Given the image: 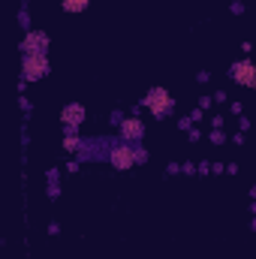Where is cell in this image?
Segmentation results:
<instances>
[{"label": "cell", "mask_w": 256, "mask_h": 259, "mask_svg": "<svg viewBox=\"0 0 256 259\" xmlns=\"http://www.w3.org/2000/svg\"><path fill=\"white\" fill-rule=\"evenodd\" d=\"M142 106H148V112H151L154 118H166V115L172 112L175 100L169 97V91H166V88H151V91H148V97L142 100Z\"/></svg>", "instance_id": "6da1fadb"}, {"label": "cell", "mask_w": 256, "mask_h": 259, "mask_svg": "<svg viewBox=\"0 0 256 259\" xmlns=\"http://www.w3.org/2000/svg\"><path fill=\"white\" fill-rule=\"evenodd\" d=\"M21 75L24 81H39L49 75V58L46 55H24L21 58Z\"/></svg>", "instance_id": "7a4b0ae2"}, {"label": "cell", "mask_w": 256, "mask_h": 259, "mask_svg": "<svg viewBox=\"0 0 256 259\" xmlns=\"http://www.w3.org/2000/svg\"><path fill=\"white\" fill-rule=\"evenodd\" d=\"M229 75H232V81H238V84H244V88H253V84H256V69H253V61H250V58H244V61L232 64Z\"/></svg>", "instance_id": "3957f363"}, {"label": "cell", "mask_w": 256, "mask_h": 259, "mask_svg": "<svg viewBox=\"0 0 256 259\" xmlns=\"http://www.w3.org/2000/svg\"><path fill=\"white\" fill-rule=\"evenodd\" d=\"M49 52V36L42 30H30L21 42V55H46Z\"/></svg>", "instance_id": "277c9868"}, {"label": "cell", "mask_w": 256, "mask_h": 259, "mask_svg": "<svg viewBox=\"0 0 256 259\" xmlns=\"http://www.w3.org/2000/svg\"><path fill=\"white\" fill-rule=\"evenodd\" d=\"M109 163H112L115 169H130V166H136V160H133V145H127V142L112 145V151H109Z\"/></svg>", "instance_id": "5b68a950"}, {"label": "cell", "mask_w": 256, "mask_h": 259, "mask_svg": "<svg viewBox=\"0 0 256 259\" xmlns=\"http://www.w3.org/2000/svg\"><path fill=\"white\" fill-rule=\"evenodd\" d=\"M118 127H121V139L133 145V142H142V136H145V124L139 121V118H121L118 121Z\"/></svg>", "instance_id": "8992f818"}, {"label": "cell", "mask_w": 256, "mask_h": 259, "mask_svg": "<svg viewBox=\"0 0 256 259\" xmlns=\"http://www.w3.org/2000/svg\"><path fill=\"white\" fill-rule=\"evenodd\" d=\"M61 121H64L66 133H75L78 124L84 121V109H81L78 103H69V106H64V112H61Z\"/></svg>", "instance_id": "52a82bcc"}, {"label": "cell", "mask_w": 256, "mask_h": 259, "mask_svg": "<svg viewBox=\"0 0 256 259\" xmlns=\"http://www.w3.org/2000/svg\"><path fill=\"white\" fill-rule=\"evenodd\" d=\"M61 6H64V12H84L91 6V0H61Z\"/></svg>", "instance_id": "ba28073f"}, {"label": "cell", "mask_w": 256, "mask_h": 259, "mask_svg": "<svg viewBox=\"0 0 256 259\" xmlns=\"http://www.w3.org/2000/svg\"><path fill=\"white\" fill-rule=\"evenodd\" d=\"M64 148L66 151H81V139H78L75 133H66L64 136Z\"/></svg>", "instance_id": "9c48e42d"}, {"label": "cell", "mask_w": 256, "mask_h": 259, "mask_svg": "<svg viewBox=\"0 0 256 259\" xmlns=\"http://www.w3.org/2000/svg\"><path fill=\"white\" fill-rule=\"evenodd\" d=\"M133 160L136 163H148V151L145 148H133Z\"/></svg>", "instance_id": "30bf717a"}, {"label": "cell", "mask_w": 256, "mask_h": 259, "mask_svg": "<svg viewBox=\"0 0 256 259\" xmlns=\"http://www.w3.org/2000/svg\"><path fill=\"white\" fill-rule=\"evenodd\" d=\"M211 142H214V145H223V142H226V136H223L220 130H214V133H211Z\"/></svg>", "instance_id": "8fae6325"}]
</instances>
